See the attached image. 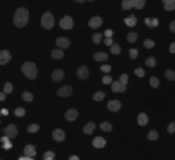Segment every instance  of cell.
Returning <instances> with one entry per match:
<instances>
[{
	"label": "cell",
	"instance_id": "5b68a950",
	"mask_svg": "<svg viewBox=\"0 0 175 160\" xmlns=\"http://www.w3.org/2000/svg\"><path fill=\"white\" fill-rule=\"evenodd\" d=\"M4 133H6V136L8 137V138H15L17 134H18V129H17L15 124H8V126L4 129Z\"/></svg>",
	"mask_w": 175,
	"mask_h": 160
},
{
	"label": "cell",
	"instance_id": "6125c7cd",
	"mask_svg": "<svg viewBox=\"0 0 175 160\" xmlns=\"http://www.w3.org/2000/svg\"><path fill=\"white\" fill-rule=\"evenodd\" d=\"M89 2H93V0H89Z\"/></svg>",
	"mask_w": 175,
	"mask_h": 160
},
{
	"label": "cell",
	"instance_id": "b9f144b4",
	"mask_svg": "<svg viewBox=\"0 0 175 160\" xmlns=\"http://www.w3.org/2000/svg\"><path fill=\"white\" fill-rule=\"evenodd\" d=\"M129 55H130V58H131V59H136V58H137V55H138V51H137V49H134V48H131V49L129 51Z\"/></svg>",
	"mask_w": 175,
	"mask_h": 160
},
{
	"label": "cell",
	"instance_id": "4316f807",
	"mask_svg": "<svg viewBox=\"0 0 175 160\" xmlns=\"http://www.w3.org/2000/svg\"><path fill=\"white\" fill-rule=\"evenodd\" d=\"M164 75H166V78L168 81H175V71L172 70H166L164 71Z\"/></svg>",
	"mask_w": 175,
	"mask_h": 160
},
{
	"label": "cell",
	"instance_id": "7dc6e473",
	"mask_svg": "<svg viewBox=\"0 0 175 160\" xmlns=\"http://www.w3.org/2000/svg\"><path fill=\"white\" fill-rule=\"evenodd\" d=\"M100 70L104 71V73H110V71H111V66L104 64V66H101V67H100Z\"/></svg>",
	"mask_w": 175,
	"mask_h": 160
},
{
	"label": "cell",
	"instance_id": "7c38bea8",
	"mask_svg": "<svg viewBox=\"0 0 175 160\" xmlns=\"http://www.w3.org/2000/svg\"><path fill=\"white\" fill-rule=\"evenodd\" d=\"M77 75H78V78H81V80H86V78L89 77L88 67H86V66H81V67L77 70Z\"/></svg>",
	"mask_w": 175,
	"mask_h": 160
},
{
	"label": "cell",
	"instance_id": "c3c4849f",
	"mask_svg": "<svg viewBox=\"0 0 175 160\" xmlns=\"http://www.w3.org/2000/svg\"><path fill=\"white\" fill-rule=\"evenodd\" d=\"M42 157H44V160L45 159H49V157H55V153H54V152H51V151L49 152H45Z\"/></svg>",
	"mask_w": 175,
	"mask_h": 160
},
{
	"label": "cell",
	"instance_id": "3957f363",
	"mask_svg": "<svg viewBox=\"0 0 175 160\" xmlns=\"http://www.w3.org/2000/svg\"><path fill=\"white\" fill-rule=\"evenodd\" d=\"M41 25L44 29H52L55 25V19H54V15L51 12H45L44 15L41 17Z\"/></svg>",
	"mask_w": 175,
	"mask_h": 160
},
{
	"label": "cell",
	"instance_id": "f35d334b",
	"mask_svg": "<svg viewBox=\"0 0 175 160\" xmlns=\"http://www.w3.org/2000/svg\"><path fill=\"white\" fill-rule=\"evenodd\" d=\"M127 81H129V75L127 74H122L120 75V80H119V82H120V83L126 85V83H127Z\"/></svg>",
	"mask_w": 175,
	"mask_h": 160
},
{
	"label": "cell",
	"instance_id": "8d00e7d4",
	"mask_svg": "<svg viewBox=\"0 0 175 160\" xmlns=\"http://www.w3.org/2000/svg\"><path fill=\"white\" fill-rule=\"evenodd\" d=\"M157 131H155V130H152V131H149L148 133V140H151V141H155V140H157Z\"/></svg>",
	"mask_w": 175,
	"mask_h": 160
},
{
	"label": "cell",
	"instance_id": "11a10c76",
	"mask_svg": "<svg viewBox=\"0 0 175 160\" xmlns=\"http://www.w3.org/2000/svg\"><path fill=\"white\" fill-rule=\"evenodd\" d=\"M19 160H34L33 157H29V156H25V157H21Z\"/></svg>",
	"mask_w": 175,
	"mask_h": 160
},
{
	"label": "cell",
	"instance_id": "2e32d148",
	"mask_svg": "<svg viewBox=\"0 0 175 160\" xmlns=\"http://www.w3.org/2000/svg\"><path fill=\"white\" fill-rule=\"evenodd\" d=\"M56 45L59 48H68V45H70V40L66 39V37H59V39H56Z\"/></svg>",
	"mask_w": 175,
	"mask_h": 160
},
{
	"label": "cell",
	"instance_id": "ac0fdd59",
	"mask_svg": "<svg viewBox=\"0 0 175 160\" xmlns=\"http://www.w3.org/2000/svg\"><path fill=\"white\" fill-rule=\"evenodd\" d=\"M93 59H95L96 62H105V60L108 59V55L105 52H97L93 55Z\"/></svg>",
	"mask_w": 175,
	"mask_h": 160
},
{
	"label": "cell",
	"instance_id": "cb8c5ba5",
	"mask_svg": "<svg viewBox=\"0 0 175 160\" xmlns=\"http://www.w3.org/2000/svg\"><path fill=\"white\" fill-rule=\"evenodd\" d=\"M51 55H52L54 59H62V58L64 56V53H63L62 49H54L52 52H51Z\"/></svg>",
	"mask_w": 175,
	"mask_h": 160
},
{
	"label": "cell",
	"instance_id": "5bb4252c",
	"mask_svg": "<svg viewBox=\"0 0 175 160\" xmlns=\"http://www.w3.org/2000/svg\"><path fill=\"white\" fill-rule=\"evenodd\" d=\"M23 153H25V156L34 157V156H36V148H34V145H32V144L26 145V146H25V149H23Z\"/></svg>",
	"mask_w": 175,
	"mask_h": 160
},
{
	"label": "cell",
	"instance_id": "6da1fadb",
	"mask_svg": "<svg viewBox=\"0 0 175 160\" xmlns=\"http://www.w3.org/2000/svg\"><path fill=\"white\" fill-rule=\"evenodd\" d=\"M27 21H29V12H27V10L23 8V7L17 8V11H15V14H14L15 26H17V27H23L25 25L27 24Z\"/></svg>",
	"mask_w": 175,
	"mask_h": 160
},
{
	"label": "cell",
	"instance_id": "9a60e30c",
	"mask_svg": "<svg viewBox=\"0 0 175 160\" xmlns=\"http://www.w3.org/2000/svg\"><path fill=\"white\" fill-rule=\"evenodd\" d=\"M105 144H107V141H105L103 137H96V138L93 140V146H95V148H97V149L104 148V146H105Z\"/></svg>",
	"mask_w": 175,
	"mask_h": 160
},
{
	"label": "cell",
	"instance_id": "f6af8a7d",
	"mask_svg": "<svg viewBox=\"0 0 175 160\" xmlns=\"http://www.w3.org/2000/svg\"><path fill=\"white\" fill-rule=\"evenodd\" d=\"M167 130H168V133H175V122H171V123L168 124Z\"/></svg>",
	"mask_w": 175,
	"mask_h": 160
},
{
	"label": "cell",
	"instance_id": "83f0119b",
	"mask_svg": "<svg viewBox=\"0 0 175 160\" xmlns=\"http://www.w3.org/2000/svg\"><path fill=\"white\" fill-rule=\"evenodd\" d=\"M104 97H105V93L104 92H96L95 95H93V100L95 101H101Z\"/></svg>",
	"mask_w": 175,
	"mask_h": 160
},
{
	"label": "cell",
	"instance_id": "4dcf8cb0",
	"mask_svg": "<svg viewBox=\"0 0 175 160\" xmlns=\"http://www.w3.org/2000/svg\"><path fill=\"white\" fill-rule=\"evenodd\" d=\"M144 6H145V0H134V7L137 10L144 8Z\"/></svg>",
	"mask_w": 175,
	"mask_h": 160
},
{
	"label": "cell",
	"instance_id": "d590c367",
	"mask_svg": "<svg viewBox=\"0 0 175 160\" xmlns=\"http://www.w3.org/2000/svg\"><path fill=\"white\" fill-rule=\"evenodd\" d=\"M22 99H23L25 101H33V95L29 92H23L22 93Z\"/></svg>",
	"mask_w": 175,
	"mask_h": 160
},
{
	"label": "cell",
	"instance_id": "277c9868",
	"mask_svg": "<svg viewBox=\"0 0 175 160\" xmlns=\"http://www.w3.org/2000/svg\"><path fill=\"white\" fill-rule=\"evenodd\" d=\"M59 25H60V27H62V29L68 30V29H71V27L74 26V22H73V18H71V17H68V15H64V17H63L62 19H60Z\"/></svg>",
	"mask_w": 175,
	"mask_h": 160
},
{
	"label": "cell",
	"instance_id": "e0dca14e",
	"mask_svg": "<svg viewBox=\"0 0 175 160\" xmlns=\"http://www.w3.org/2000/svg\"><path fill=\"white\" fill-rule=\"evenodd\" d=\"M63 78H64V71L60 70V68H58V70H55L54 73H52V80L56 81V82L62 81Z\"/></svg>",
	"mask_w": 175,
	"mask_h": 160
},
{
	"label": "cell",
	"instance_id": "ee69618b",
	"mask_svg": "<svg viewBox=\"0 0 175 160\" xmlns=\"http://www.w3.org/2000/svg\"><path fill=\"white\" fill-rule=\"evenodd\" d=\"M15 115L17 116H25V110L23 108H17V110H15Z\"/></svg>",
	"mask_w": 175,
	"mask_h": 160
},
{
	"label": "cell",
	"instance_id": "60d3db41",
	"mask_svg": "<svg viewBox=\"0 0 175 160\" xmlns=\"http://www.w3.org/2000/svg\"><path fill=\"white\" fill-rule=\"evenodd\" d=\"M144 47H145V48H153L155 42L152 41V40H145V41H144Z\"/></svg>",
	"mask_w": 175,
	"mask_h": 160
},
{
	"label": "cell",
	"instance_id": "681fc988",
	"mask_svg": "<svg viewBox=\"0 0 175 160\" xmlns=\"http://www.w3.org/2000/svg\"><path fill=\"white\" fill-rule=\"evenodd\" d=\"M104 42H105V45H112L114 42H112V39L111 37H107V39L104 40Z\"/></svg>",
	"mask_w": 175,
	"mask_h": 160
},
{
	"label": "cell",
	"instance_id": "9c48e42d",
	"mask_svg": "<svg viewBox=\"0 0 175 160\" xmlns=\"http://www.w3.org/2000/svg\"><path fill=\"white\" fill-rule=\"evenodd\" d=\"M107 107H108V110H110L111 112H116V111L120 110L122 104H120V101H119V100H111V101H108Z\"/></svg>",
	"mask_w": 175,
	"mask_h": 160
},
{
	"label": "cell",
	"instance_id": "e575fe53",
	"mask_svg": "<svg viewBox=\"0 0 175 160\" xmlns=\"http://www.w3.org/2000/svg\"><path fill=\"white\" fill-rule=\"evenodd\" d=\"M101 39H103V34H101V33H96V34H93V42H95V44H100Z\"/></svg>",
	"mask_w": 175,
	"mask_h": 160
},
{
	"label": "cell",
	"instance_id": "f546056e",
	"mask_svg": "<svg viewBox=\"0 0 175 160\" xmlns=\"http://www.w3.org/2000/svg\"><path fill=\"white\" fill-rule=\"evenodd\" d=\"M8 137H3V138H2V141H3L4 142V144H3V148L4 149H10V148H12V144H11V142H8Z\"/></svg>",
	"mask_w": 175,
	"mask_h": 160
},
{
	"label": "cell",
	"instance_id": "603a6c76",
	"mask_svg": "<svg viewBox=\"0 0 175 160\" xmlns=\"http://www.w3.org/2000/svg\"><path fill=\"white\" fill-rule=\"evenodd\" d=\"M125 24L127 25V26H130V27L136 26V24H137L136 17H134V15H130V17H129V18H126V19H125Z\"/></svg>",
	"mask_w": 175,
	"mask_h": 160
},
{
	"label": "cell",
	"instance_id": "bcb514c9",
	"mask_svg": "<svg viewBox=\"0 0 175 160\" xmlns=\"http://www.w3.org/2000/svg\"><path fill=\"white\" fill-rule=\"evenodd\" d=\"M103 83H105V85H108V83H112V78H111L110 75H105V77L103 78Z\"/></svg>",
	"mask_w": 175,
	"mask_h": 160
},
{
	"label": "cell",
	"instance_id": "6f0895ef",
	"mask_svg": "<svg viewBox=\"0 0 175 160\" xmlns=\"http://www.w3.org/2000/svg\"><path fill=\"white\" fill-rule=\"evenodd\" d=\"M68 160H80V157L78 156H70V159Z\"/></svg>",
	"mask_w": 175,
	"mask_h": 160
},
{
	"label": "cell",
	"instance_id": "74e56055",
	"mask_svg": "<svg viewBox=\"0 0 175 160\" xmlns=\"http://www.w3.org/2000/svg\"><path fill=\"white\" fill-rule=\"evenodd\" d=\"M164 10H166V11H174L175 3H164Z\"/></svg>",
	"mask_w": 175,
	"mask_h": 160
},
{
	"label": "cell",
	"instance_id": "d6a6232c",
	"mask_svg": "<svg viewBox=\"0 0 175 160\" xmlns=\"http://www.w3.org/2000/svg\"><path fill=\"white\" fill-rule=\"evenodd\" d=\"M145 64L148 66V67H155V66H156V59H155L153 56H152V58H148V59L145 60Z\"/></svg>",
	"mask_w": 175,
	"mask_h": 160
},
{
	"label": "cell",
	"instance_id": "52a82bcc",
	"mask_svg": "<svg viewBox=\"0 0 175 160\" xmlns=\"http://www.w3.org/2000/svg\"><path fill=\"white\" fill-rule=\"evenodd\" d=\"M64 118H66V121H68V122H74L75 119L78 118V111L74 110V108H70V110H67V112L64 114Z\"/></svg>",
	"mask_w": 175,
	"mask_h": 160
},
{
	"label": "cell",
	"instance_id": "30bf717a",
	"mask_svg": "<svg viewBox=\"0 0 175 160\" xmlns=\"http://www.w3.org/2000/svg\"><path fill=\"white\" fill-rule=\"evenodd\" d=\"M71 93H73L71 86H63L58 90V96H60V97H68V96H71Z\"/></svg>",
	"mask_w": 175,
	"mask_h": 160
},
{
	"label": "cell",
	"instance_id": "680465c9",
	"mask_svg": "<svg viewBox=\"0 0 175 160\" xmlns=\"http://www.w3.org/2000/svg\"><path fill=\"white\" fill-rule=\"evenodd\" d=\"M164 3H175V0H163Z\"/></svg>",
	"mask_w": 175,
	"mask_h": 160
},
{
	"label": "cell",
	"instance_id": "94428289",
	"mask_svg": "<svg viewBox=\"0 0 175 160\" xmlns=\"http://www.w3.org/2000/svg\"><path fill=\"white\" fill-rule=\"evenodd\" d=\"M45 160H54V157H49V159H45Z\"/></svg>",
	"mask_w": 175,
	"mask_h": 160
},
{
	"label": "cell",
	"instance_id": "816d5d0a",
	"mask_svg": "<svg viewBox=\"0 0 175 160\" xmlns=\"http://www.w3.org/2000/svg\"><path fill=\"white\" fill-rule=\"evenodd\" d=\"M170 29H171L172 33H175V21H172L171 24H170Z\"/></svg>",
	"mask_w": 175,
	"mask_h": 160
},
{
	"label": "cell",
	"instance_id": "d6986e66",
	"mask_svg": "<svg viewBox=\"0 0 175 160\" xmlns=\"http://www.w3.org/2000/svg\"><path fill=\"white\" fill-rule=\"evenodd\" d=\"M96 129V124L93 123V122H89V123L85 124V127H83V131H85V134H92L93 131H95Z\"/></svg>",
	"mask_w": 175,
	"mask_h": 160
},
{
	"label": "cell",
	"instance_id": "836d02e7",
	"mask_svg": "<svg viewBox=\"0 0 175 160\" xmlns=\"http://www.w3.org/2000/svg\"><path fill=\"white\" fill-rule=\"evenodd\" d=\"M40 130V126L39 124H29V127H27V131L29 133H36V131Z\"/></svg>",
	"mask_w": 175,
	"mask_h": 160
},
{
	"label": "cell",
	"instance_id": "f5cc1de1",
	"mask_svg": "<svg viewBox=\"0 0 175 160\" xmlns=\"http://www.w3.org/2000/svg\"><path fill=\"white\" fill-rule=\"evenodd\" d=\"M170 52H171V53H175V42H172V44L170 45Z\"/></svg>",
	"mask_w": 175,
	"mask_h": 160
},
{
	"label": "cell",
	"instance_id": "ffe728a7",
	"mask_svg": "<svg viewBox=\"0 0 175 160\" xmlns=\"http://www.w3.org/2000/svg\"><path fill=\"white\" fill-rule=\"evenodd\" d=\"M137 121H138L139 126H145V124L148 123V115H146V114H144V112H141L138 115V119H137Z\"/></svg>",
	"mask_w": 175,
	"mask_h": 160
},
{
	"label": "cell",
	"instance_id": "ba28073f",
	"mask_svg": "<svg viewBox=\"0 0 175 160\" xmlns=\"http://www.w3.org/2000/svg\"><path fill=\"white\" fill-rule=\"evenodd\" d=\"M52 138H54L55 141H58V142H62L63 140L66 138V134H64V131H63L62 129H56V130L52 131Z\"/></svg>",
	"mask_w": 175,
	"mask_h": 160
},
{
	"label": "cell",
	"instance_id": "44dd1931",
	"mask_svg": "<svg viewBox=\"0 0 175 160\" xmlns=\"http://www.w3.org/2000/svg\"><path fill=\"white\" fill-rule=\"evenodd\" d=\"M145 24L148 27H156L159 25V21L156 18H145Z\"/></svg>",
	"mask_w": 175,
	"mask_h": 160
},
{
	"label": "cell",
	"instance_id": "91938a15",
	"mask_svg": "<svg viewBox=\"0 0 175 160\" xmlns=\"http://www.w3.org/2000/svg\"><path fill=\"white\" fill-rule=\"evenodd\" d=\"M74 2H77V3H82V2H85V0H74Z\"/></svg>",
	"mask_w": 175,
	"mask_h": 160
},
{
	"label": "cell",
	"instance_id": "d4e9b609",
	"mask_svg": "<svg viewBox=\"0 0 175 160\" xmlns=\"http://www.w3.org/2000/svg\"><path fill=\"white\" fill-rule=\"evenodd\" d=\"M100 129L103 131H107L108 133V131L112 130V124H111L110 122H103V123H100Z\"/></svg>",
	"mask_w": 175,
	"mask_h": 160
},
{
	"label": "cell",
	"instance_id": "484cf974",
	"mask_svg": "<svg viewBox=\"0 0 175 160\" xmlns=\"http://www.w3.org/2000/svg\"><path fill=\"white\" fill-rule=\"evenodd\" d=\"M137 39H138V36H137V33H136V32H130V33L127 34V41L130 42V44L136 42V41H137Z\"/></svg>",
	"mask_w": 175,
	"mask_h": 160
},
{
	"label": "cell",
	"instance_id": "1f68e13d",
	"mask_svg": "<svg viewBox=\"0 0 175 160\" xmlns=\"http://www.w3.org/2000/svg\"><path fill=\"white\" fill-rule=\"evenodd\" d=\"M120 51H122V48L119 47L118 44H112V45H111V52H112L114 55H119V53H120Z\"/></svg>",
	"mask_w": 175,
	"mask_h": 160
},
{
	"label": "cell",
	"instance_id": "f1b7e54d",
	"mask_svg": "<svg viewBox=\"0 0 175 160\" xmlns=\"http://www.w3.org/2000/svg\"><path fill=\"white\" fill-rule=\"evenodd\" d=\"M149 82H151L152 88H159V85H160V82H159V78H157V77H151Z\"/></svg>",
	"mask_w": 175,
	"mask_h": 160
},
{
	"label": "cell",
	"instance_id": "7402d4cb",
	"mask_svg": "<svg viewBox=\"0 0 175 160\" xmlns=\"http://www.w3.org/2000/svg\"><path fill=\"white\" fill-rule=\"evenodd\" d=\"M134 7V0H122V8L131 10Z\"/></svg>",
	"mask_w": 175,
	"mask_h": 160
},
{
	"label": "cell",
	"instance_id": "7bdbcfd3",
	"mask_svg": "<svg viewBox=\"0 0 175 160\" xmlns=\"http://www.w3.org/2000/svg\"><path fill=\"white\" fill-rule=\"evenodd\" d=\"M12 92V85L10 82H7L4 85V93H11Z\"/></svg>",
	"mask_w": 175,
	"mask_h": 160
},
{
	"label": "cell",
	"instance_id": "9f6ffc18",
	"mask_svg": "<svg viewBox=\"0 0 175 160\" xmlns=\"http://www.w3.org/2000/svg\"><path fill=\"white\" fill-rule=\"evenodd\" d=\"M2 115H8V111H7L6 108H3V110H2Z\"/></svg>",
	"mask_w": 175,
	"mask_h": 160
},
{
	"label": "cell",
	"instance_id": "8fae6325",
	"mask_svg": "<svg viewBox=\"0 0 175 160\" xmlns=\"http://www.w3.org/2000/svg\"><path fill=\"white\" fill-rule=\"evenodd\" d=\"M11 60V53L8 52L7 49L0 51V64H6Z\"/></svg>",
	"mask_w": 175,
	"mask_h": 160
},
{
	"label": "cell",
	"instance_id": "db71d44e",
	"mask_svg": "<svg viewBox=\"0 0 175 160\" xmlns=\"http://www.w3.org/2000/svg\"><path fill=\"white\" fill-rule=\"evenodd\" d=\"M6 100V93H0V101Z\"/></svg>",
	"mask_w": 175,
	"mask_h": 160
},
{
	"label": "cell",
	"instance_id": "7a4b0ae2",
	"mask_svg": "<svg viewBox=\"0 0 175 160\" xmlns=\"http://www.w3.org/2000/svg\"><path fill=\"white\" fill-rule=\"evenodd\" d=\"M22 73L26 75L29 80H34L37 77V67L33 62H26L22 64Z\"/></svg>",
	"mask_w": 175,
	"mask_h": 160
},
{
	"label": "cell",
	"instance_id": "8992f818",
	"mask_svg": "<svg viewBox=\"0 0 175 160\" xmlns=\"http://www.w3.org/2000/svg\"><path fill=\"white\" fill-rule=\"evenodd\" d=\"M111 89H112L114 93H123L126 90V85L120 83L119 81H115V82L111 83Z\"/></svg>",
	"mask_w": 175,
	"mask_h": 160
},
{
	"label": "cell",
	"instance_id": "f907efd6",
	"mask_svg": "<svg viewBox=\"0 0 175 160\" xmlns=\"http://www.w3.org/2000/svg\"><path fill=\"white\" fill-rule=\"evenodd\" d=\"M104 34H105V37H112V30H111V29L105 30V32H104Z\"/></svg>",
	"mask_w": 175,
	"mask_h": 160
},
{
	"label": "cell",
	"instance_id": "ab89813d",
	"mask_svg": "<svg viewBox=\"0 0 175 160\" xmlns=\"http://www.w3.org/2000/svg\"><path fill=\"white\" fill-rule=\"evenodd\" d=\"M136 75L137 77H139V78H142L144 77V74H145V71H144V68H136Z\"/></svg>",
	"mask_w": 175,
	"mask_h": 160
},
{
	"label": "cell",
	"instance_id": "4fadbf2b",
	"mask_svg": "<svg viewBox=\"0 0 175 160\" xmlns=\"http://www.w3.org/2000/svg\"><path fill=\"white\" fill-rule=\"evenodd\" d=\"M101 24H103V19H101L100 17H93V18H90V19H89V26L93 27V29L100 27Z\"/></svg>",
	"mask_w": 175,
	"mask_h": 160
}]
</instances>
